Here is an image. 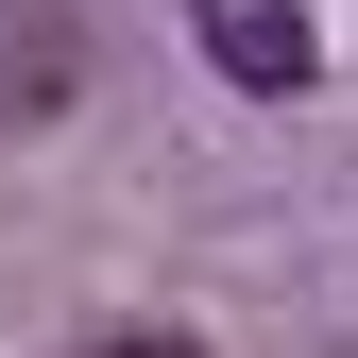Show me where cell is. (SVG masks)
<instances>
[{
    "label": "cell",
    "mask_w": 358,
    "mask_h": 358,
    "mask_svg": "<svg viewBox=\"0 0 358 358\" xmlns=\"http://www.w3.org/2000/svg\"><path fill=\"white\" fill-rule=\"evenodd\" d=\"M85 358H205L188 324H120V341H85Z\"/></svg>",
    "instance_id": "3"
},
{
    "label": "cell",
    "mask_w": 358,
    "mask_h": 358,
    "mask_svg": "<svg viewBox=\"0 0 358 358\" xmlns=\"http://www.w3.org/2000/svg\"><path fill=\"white\" fill-rule=\"evenodd\" d=\"M85 103V17L69 0H0V137H52Z\"/></svg>",
    "instance_id": "1"
},
{
    "label": "cell",
    "mask_w": 358,
    "mask_h": 358,
    "mask_svg": "<svg viewBox=\"0 0 358 358\" xmlns=\"http://www.w3.org/2000/svg\"><path fill=\"white\" fill-rule=\"evenodd\" d=\"M188 17H205L222 85H256V103H290V85H307V17H290V0H188Z\"/></svg>",
    "instance_id": "2"
}]
</instances>
